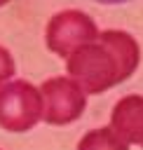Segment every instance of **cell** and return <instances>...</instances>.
Wrapping results in <instances>:
<instances>
[{"label":"cell","mask_w":143,"mask_h":150,"mask_svg":"<svg viewBox=\"0 0 143 150\" xmlns=\"http://www.w3.org/2000/svg\"><path fill=\"white\" fill-rule=\"evenodd\" d=\"M12 75H14V59L5 47H0V84L7 82Z\"/></svg>","instance_id":"7"},{"label":"cell","mask_w":143,"mask_h":150,"mask_svg":"<svg viewBox=\"0 0 143 150\" xmlns=\"http://www.w3.org/2000/svg\"><path fill=\"white\" fill-rule=\"evenodd\" d=\"M96 2H105V5H115V2H127V0H96Z\"/></svg>","instance_id":"8"},{"label":"cell","mask_w":143,"mask_h":150,"mask_svg":"<svg viewBox=\"0 0 143 150\" xmlns=\"http://www.w3.org/2000/svg\"><path fill=\"white\" fill-rule=\"evenodd\" d=\"M42 120V96L30 82L14 80L0 87V127L14 134L33 129Z\"/></svg>","instance_id":"2"},{"label":"cell","mask_w":143,"mask_h":150,"mask_svg":"<svg viewBox=\"0 0 143 150\" xmlns=\"http://www.w3.org/2000/svg\"><path fill=\"white\" fill-rule=\"evenodd\" d=\"M110 129L129 145L138 143L143 145V96H124L115 103Z\"/></svg>","instance_id":"5"},{"label":"cell","mask_w":143,"mask_h":150,"mask_svg":"<svg viewBox=\"0 0 143 150\" xmlns=\"http://www.w3.org/2000/svg\"><path fill=\"white\" fill-rule=\"evenodd\" d=\"M138 42L124 30H103L68 56V75L84 94H101L138 68Z\"/></svg>","instance_id":"1"},{"label":"cell","mask_w":143,"mask_h":150,"mask_svg":"<svg viewBox=\"0 0 143 150\" xmlns=\"http://www.w3.org/2000/svg\"><path fill=\"white\" fill-rule=\"evenodd\" d=\"M7 2H12V0H0V7H2V5H7Z\"/></svg>","instance_id":"9"},{"label":"cell","mask_w":143,"mask_h":150,"mask_svg":"<svg viewBox=\"0 0 143 150\" xmlns=\"http://www.w3.org/2000/svg\"><path fill=\"white\" fill-rule=\"evenodd\" d=\"M42 120L47 124H70L84 110V91L70 77H52L40 87Z\"/></svg>","instance_id":"4"},{"label":"cell","mask_w":143,"mask_h":150,"mask_svg":"<svg viewBox=\"0 0 143 150\" xmlns=\"http://www.w3.org/2000/svg\"><path fill=\"white\" fill-rule=\"evenodd\" d=\"M96 35H98L96 23L84 12H77V9H66V12L54 14L45 33L47 47L63 59H68L73 52H77L87 42L96 40Z\"/></svg>","instance_id":"3"},{"label":"cell","mask_w":143,"mask_h":150,"mask_svg":"<svg viewBox=\"0 0 143 150\" xmlns=\"http://www.w3.org/2000/svg\"><path fill=\"white\" fill-rule=\"evenodd\" d=\"M141 148H143V145H141Z\"/></svg>","instance_id":"10"},{"label":"cell","mask_w":143,"mask_h":150,"mask_svg":"<svg viewBox=\"0 0 143 150\" xmlns=\"http://www.w3.org/2000/svg\"><path fill=\"white\" fill-rule=\"evenodd\" d=\"M77 150H129V145L113 129L103 127V129H94V131L84 134Z\"/></svg>","instance_id":"6"}]
</instances>
